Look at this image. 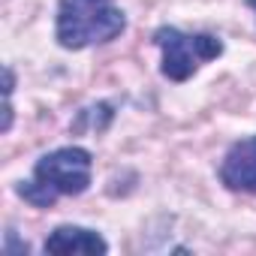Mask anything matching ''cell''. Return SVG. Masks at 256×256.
Segmentation results:
<instances>
[{
    "instance_id": "1",
    "label": "cell",
    "mask_w": 256,
    "mask_h": 256,
    "mask_svg": "<svg viewBox=\"0 0 256 256\" xmlns=\"http://www.w3.org/2000/svg\"><path fill=\"white\" fill-rule=\"evenodd\" d=\"M126 28V16L112 0H58L54 36L64 48L82 52L96 42H112Z\"/></svg>"
},
{
    "instance_id": "2",
    "label": "cell",
    "mask_w": 256,
    "mask_h": 256,
    "mask_svg": "<svg viewBox=\"0 0 256 256\" xmlns=\"http://www.w3.org/2000/svg\"><path fill=\"white\" fill-rule=\"evenodd\" d=\"M154 46L163 48L160 72L169 82H187L199 64L214 60L223 54V42L211 34H181L178 28H157Z\"/></svg>"
},
{
    "instance_id": "3",
    "label": "cell",
    "mask_w": 256,
    "mask_h": 256,
    "mask_svg": "<svg viewBox=\"0 0 256 256\" xmlns=\"http://www.w3.org/2000/svg\"><path fill=\"white\" fill-rule=\"evenodd\" d=\"M90 166H94L90 151L70 145V148L42 154L34 166V178L48 184L58 196H82L90 187Z\"/></svg>"
},
{
    "instance_id": "4",
    "label": "cell",
    "mask_w": 256,
    "mask_h": 256,
    "mask_svg": "<svg viewBox=\"0 0 256 256\" xmlns=\"http://www.w3.org/2000/svg\"><path fill=\"white\" fill-rule=\"evenodd\" d=\"M220 181L235 193L256 196V136H247L226 151L220 163Z\"/></svg>"
},
{
    "instance_id": "5",
    "label": "cell",
    "mask_w": 256,
    "mask_h": 256,
    "mask_svg": "<svg viewBox=\"0 0 256 256\" xmlns=\"http://www.w3.org/2000/svg\"><path fill=\"white\" fill-rule=\"evenodd\" d=\"M46 253L52 256H70V253H88V256H106L108 253V241L94 232V229H84V226H58L46 244H42Z\"/></svg>"
},
{
    "instance_id": "6",
    "label": "cell",
    "mask_w": 256,
    "mask_h": 256,
    "mask_svg": "<svg viewBox=\"0 0 256 256\" xmlns=\"http://www.w3.org/2000/svg\"><path fill=\"white\" fill-rule=\"evenodd\" d=\"M16 193H18L24 202H30L34 208H52V205L58 202V193H54L48 184H42L40 178L18 181V184H16Z\"/></svg>"
},
{
    "instance_id": "7",
    "label": "cell",
    "mask_w": 256,
    "mask_h": 256,
    "mask_svg": "<svg viewBox=\"0 0 256 256\" xmlns=\"http://www.w3.org/2000/svg\"><path fill=\"white\" fill-rule=\"evenodd\" d=\"M112 118H114L112 106H108V102H96V106H90V108L78 112V120L72 124V133H82L84 126H90V130L102 133L106 126H108V120H112Z\"/></svg>"
},
{
    "instance_id": "8",
    "label": "cell",
    "mask_w": 256,
    "mask_h": 256,
    "mask_svg": "<svg viewBox=\"0 0 256 256\" xmlns=\"http://www.w3.org/2000/svg\"><path fill=\"white\" fill-rule=\"evenodd\" d=\"M4 250H6L10 256H12V253H28V244L16 238V229H6V244H4Z\"/></svg>"
},
{
    "instance_id": "9",
    "label": "cell",
    "mask_w": 256,
    "mask_h": 256,
    "mask_svg": "<svg viewBox=\"0 0 256 256\" xmlns=\"http://www.w3.org/2000/svg\"><path fill=\"white\" fill-rule=\"evenodd\" d=\"M12 90H16V72H12V66H4V94H6V100L12 96Z\"/></svg>"
},
{
    "instance_id": "10",
    "label": "cell",
    "mask_w": 256,
    "mask_h": 256,
    "mask_svg": "<svg viewBox=\"0 0 256 256\" xmlns=\"http://www.w3.org/2000/svg\"><path fill=\"white\" fill-rule=\"evenodd\" d=\"M12 114H16V112H12V102L6 100V106H4V133L12 130Z\"/></svg>"
},
{
    "instance_id": "11",
    "label": "cell",
    "mask_w": 256,
    "mask_h": 256,
    "mask_svg": "<svg viewBox=\"0 0 256 256\" xmlns=\"http://www.w3.org/2000/svg\"><path fill=\"white\" fill-rule=\"evenodd\" d=\"M247 6H253V10H256V0H247Z\"/></svg>"
}]
</instances>
